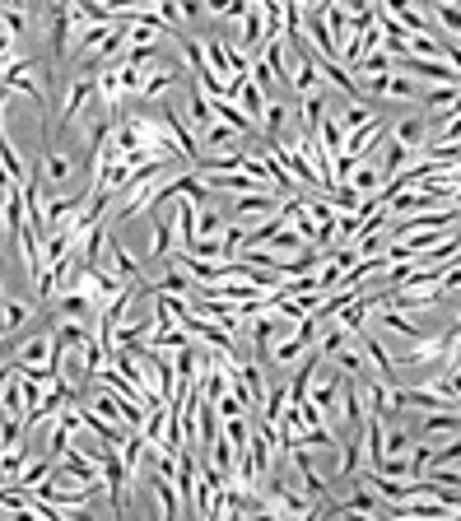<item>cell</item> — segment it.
Instances as JSON below:
<instances>
[{
    "instance_id": "cell-1",
    "label": "cell",
    "mask_w": 461,
    "mask_h": 521,
    "mask_svg": "<svg viewBox=\"0 0 461 521\" xmlns=\"http://www.w3.org/2000/svg\"><path fill=\"white\" fill-rule=\"evenodd\" d=\"M94 107H98V75H84L80 70L66 89V103H61V135H66L70 126H80Z\"/></svg>"
},
{
    "instance_id": "cell-5",
    "label": "cell",
    "mask_w": 461,
    "mask_h": 521,
    "mask_svg": "<svg viewBox=\"0 0 461 521\" xmlns=\"http://www.w3.org/2000/svg\"><path fill=\"white\" fill-rule=\"evenodd\" d=\"M103 270H112V275H117L122 284H150V280H145V261L126 252V242L117 238V233L108 238V252H103Z\"/></svg>"
},
{
    "instance_id": "cell-11",
    "label": "cell",
    "mask_w": 461,
    "mask_h": 521,
    "mask_svg": "<svg viewBox=\"0 0 461 521\" xmlns=\"http://www.w3.org/2000/svg\"><path fill=\"white\" fill-rule=\"evenodd\" d=\"M382 10L392 14L396 24L406 28L410 38H429V33H438L434 28V14L429 10H420V5H406V0H392V5H382Z\"/></svg>"
},
{
    "instance_id": "cell-4",
    "label": "cell",
    "mask_w": 461,
    "mask_h": 521,
    "mask_svg": "<svg viewBox=\"0 0 461 521\" xmlns=\"http://www.w3.org/2000/svg\"><path fill=\"white\" fill-rule=\"evenodd\" d=\"M182 75H187L182 66H168V61H159V66L145 75V89H140L136 103H168V98H177V94H182Z\"/></svg>"
},
{
    "instance_id": "cell-7",
    "label": "cell",
    "mask_w": 461,
    "mask_h": 521,
    "mask_svg": "<svg viewBox=\"0 0 461 521\" xmlns=\"http://www.w3.org/2000/svg\"><path fill=\"white\" fill-rule=\"evenodd\" d=\"M420 442H434V447H448L452 438H461V410H434V415H420Z\"/></svg>"
},
{
    "instance_id": "cell-15",
    "label": "cell",
    "mask_w": 461,
    "mask_h": 521,
    "mask_svg": "<svg viewBox=\"0 0 461 521\" xmlns=\"http://www.w3.org/2000/svg\"><path fill=\"white\" fill-rule=\"evenodd\" d=\"M33 19L38 14L33 10H19V5H5V38H0V47H19V38H28V28H33Z\"/></svg>"
},
{
    "instance_id": "cell-18",
    "label": "cell",
    "mask_w": 461,
    "mask_h": 521,
    "mask_svg": "<svg viewBox=\"0 0 461 521\" xmlns=\"http://www.w3.org/2000/svg\"><path fill=\"white\" fill-rule=\"evenodd\" d=\"M387 98H392V103H415V98H424V84L396 70V75H392V94H387Z\"/></svg>"
},
{
    "instance_id": "cell-9",
    "label": "cell",
    "mask_w": 461,
    "mask_h": 521,
    "mask_svg": "<svg viewBox=\"0 0 461 521\" xmlns=\"http://www.w3.org/2000/svg\"><path fill=\"white\" fill-rule=\"evenodd\" d=\"M38 177H42V187H66L70 177H75V163H70L66 149L42 145L38 149Z\"/></svg>"
},
{
    "instance_id": "cell-10",
    "label": "cell",
    "mask_w": 461,
    "mask_h": 521,
    "mask_svg": "<svg viewBox=\"0 0 461 521\" xmlns=\"http://www.w3.org/2000/svg\"><path fill=\"white\" fill-rule=\"evenodd\" d=\"M382 182H387V173H382V163L378 159H368V163H350V177L340 182V187H350L359 201H373L382 191Z\"/></svg>"
},
{
    "instance_id": "cell-17",
    "label": "cell",
    "mask_w": 461,
    "mask_h": 521,
    "mask_svg": "<svg viewBox=\"0 0 461 521\" xmlns=\"http://www.w3.org/2000/svg\"><path fill=\"white\" fill-rule=\"evenodd\" d=\"M145 447H150V442H145V433H126L122 447H117V456H122V466H126V475H131V480H140V461H145Z\"/></svg>"
},
{
    "instance_id": "cell-3",
    "label": "cell",
    "mask_w": 461,
    "mask_h": 521,
    "mask_svg": "<svg viewBox=\"0 0 461 521\" xmlns=\"http://www.w3.org/2000/svg\"><path fill=\"white\" fill-rule=\"evenodd\" d=\"M434 117L429 112H406V117L392 121V145L410 149V154H429V145H434Z\"/></svg>"
},
{
    "instance_id": "cell-14",
    "label": "cell",
    "mask_w": 461,
    "mask_h": 521,
    "mask_svg": "<svg viewBox=\"0 0 461 521\" xmlns=\"http://www.w3.org/2000/svg\"><path fill=\"white\" fill-rule=\"evenodd\" d=\"M340 126H345V135H359V131H368L373 121H382L378 117V103H368V98H350L345 103V112H340Z\"/></svg>"
},
{
    "instance_id": "cell-16",
    "label": "cell",
    "mask_w": 461,
    "mask_h": 521,
    "mask_svg": "<svg viewBox=\"0 0 461 521\" xmlns=\"http://www.w3.org/2000/svg\"><path fill=\"white\" fill-rule=\"evenodd\" d=\"M429 14H434V28L443 33V38H448V42H461V5L434 0V5H429Z\"/></svg>"
},
{
    "instance_id": "cell-6",
    "label": "cell",
    "mask_w": 461,
    "mask_h": 521,
    "mask_svg": "<svg viewBox=\"0 0 461 521\" xmlns=\"http://www.w3.org/2000/svg\"><path fill=\"white\" fill-rule=\"evenodd\" d=\"M173 112H177L182 121H187L196 140L215 131V121H219V117H215V107H210V98H205L201 89H187V94H182V107H173Z\"/></svg>"
},
{
    "instance_id": "cell-2",
    "label": "cell",
    "mask_w": 461,
    "mask_h": 521,
    "mask_svg": "<svg viewBox=\"0 0 461 521\" xmlns=\"http://www.w3.org/2000/svg\"><path fill=\"white\" fill-rule=\"evenodd\" d=\"M285 210V196H280V191H247V196H238V201H229V219L233 224H266V219H271V214H280Z\"/></svg>"
},
{
    "instance_id": "cell-8",
    "label": "cell",
    "mask_w": 461,
    "mask_h": 521,
    "mask_svg": "<svg viewBox=\"0 0 461 521\" xmlns=\"http://www.w3.org/2000/svg\"><path fill=\"white\" fill-rule=\"evenodd\" d=\"M52 475H56V456H47V452H42V456H28L24 470H19V480H14L10 489H5V494H24V498H33V494L42 489V484L52 480Z\"/></svg>"
},
{
    "instance_id": "cell-19",
    "label": "cell",
    "mask_w": 461,
    "mask_h": 521,
    "mask_svg": "<svg viewBox=\"0 0 461 521\" xmlns=\"http://www.w3.org/2000/svg\"><path fill=\"white\" fill-rule=\"evenodd\" d=\"M452 470H461V456H457V461H452Z\"/></svg>"
},
{
    "instance_id": "cell-12",
    "label": "cell",
    "mask_w": 461,
    "mask_h": 521,
    "mask_svg": "<svg viewBox=\"0 0 461 521\" xmlns=\"http://www.w3.org/2000/svg\"><path fill=\"white\" fill-rule=\"evenodd\" d=\"M326 117H336L331 107H326V89L322 94H308V98H299V131L303 135H322V126H326Z\"/></svg>"
},
{
    "instance_id": "cell-13",
    "label": "cell",
    "mask_w": 461,
    "mask_h": 521,
    "mask_svg": "<svg viewBox=\"0 0 461 521\" xmlns=\"http://www.w3.org/2000/svg\"><path fill=\"white\" fill-rule=\"evenodd\" d=\"M0 303H5V354H10V349L19 345V331H24V321L33 317V308H38V303H24V298H14V294H5Z\"/></svg>"
}]
</instances>
